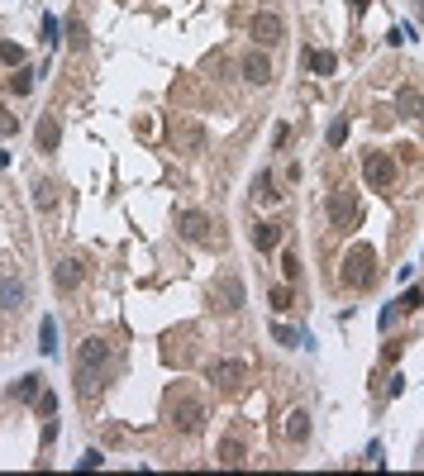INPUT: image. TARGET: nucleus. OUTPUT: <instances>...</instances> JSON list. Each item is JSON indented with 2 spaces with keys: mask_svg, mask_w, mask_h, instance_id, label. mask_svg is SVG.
Returning a JSON list of instances; mask_svg holds the SVG:
<instances>
[{
  "mask_svg": "<svg viewBox=\"0 0 424 476\" xmlns=\"http://www.w3.org/2000/svg\"><path fill=\"white\" fill-rule=\"evenodd\" d=\"M344 286L348 291H372L377 286V253L367 243H353L344 258Z\"/></svg>",
  "mask_w": 424,
  "mask_h": 476,
  "instance_id": "obj_1",
  "label": "nucleus"
},
{
  "mask_svg": "<svg viewBox=\"0 0 424 476\" xmlns=\"http://www.w3.org/2000/svg\"><path fill=\"white\" fill-rule=\"evenodd\" d=\"M344 139H348V119H334L329 124V148H344Z\"/></svg>",
  "mask_w": 424,
  "mask_h": 476,
  "instance_id": "obj_28",
  "label": "nucleus"
},
{
  "mask_svg": "<svg viewBox=\"0 0 424 476\" xmlns=\"http://www.w3.org/2000/svg\"><path fill=\"white\" fill-rule=\"evenodd\" d=\"M177 229H182V238H191V243H205L210 215H205V210H182V215H177Z\"/></svg>",
  "mask_w": 424,
  "mask_h": 476,
  "instance_id": "obj_10",
  "label": "nucleus"
},
{
  "mask_svg": "<svg viewBox=\"0 0 424 476\" xmlns=\"http://www.w3.org/2000/svg\"><path fill=\"white\" fill-rule=\"evenodd\" d=\"M96 381H101V377H96L91 367H81V362H77V396H81V400L96 396Z\"/></svg>",
  "mask_w": 424,
  "mask_h": 476,
  "instance_id": "obj_22",
  "label": "nucleus"
},
{
  "mask_svg": "<svg viewBox=\"0 0 424 476\" xmlns=\"http://www.w3.org/2000/svg\"><path fill=\"white\" fill-rule=\"evenodd\" d=\"M420 300H424L420 291H405V296L396 300V310H420Z\"/></svg>",
  "mask_w": 424,
  "mask_h": 476,
  "instance_id": "obj_32",
  "label": "nucleus"
},
{
  "mask_svg": "<svg viewBox=\"0 0 424 476\" xmlns=\"http://www.w3.org/2000/svg\"><path fill=\"white\" fill-rule=\"evenodd\" d=\"M277 243H282V224H272V219H267V224H253V248L272 253Z\"/></svg>",
  "mask_w": 424,
  "mask_h": 476,
  "instance_id": "obj_16",
  "label": "nucleus"
},
{
  "mask_svg": "<svg viewBox=\"0 0 424 476\" xmlns=\"http://www.w3.org/2000/svg\"><path fill=\"white\" fill-rule=\"evenodd\" d=\"M243 77L253 81V86H267V81H272V58L258 53V48H248V53H243Z\"/></svg>",
  "mask_w": 424,
  "mask_h": 476,
  "instance_id": "obj_11",
  "label": "nucleus"
},
{
  "mask_svg": "<svg viewBox=\"0 0 424 476\" xmlns=\"http://www.w3.org/2000/svg\"><path fill=\"white\" fill-rule=\"evenodd\" d=\"M420 20H424V0H420Z\"/></svg>",
  "mask_w": 424,
  "mask_h": 476,
  "instance_id": "obj_35",
  "label": "nucleus"
},
{
  "mask_svg": "<svg viewBox=\"0 0 424 476\" xmlns=\"http://www.w3.org/2000/svg\"><path fill=\"white\" fill-rule=\"evenodd\" d=\"M39 348H43V353H53V348H58V324H53V319H43V329H39Z\"/></svg>",
  "mask_w": 424,
  "mask_h": 476,
  "instance_id": "obj_25",
  "label": "nucleus"
},
{
  "mask_svg": "<svg viewBox=\"0 0 424 476\" xmlns=\"http://www.w3.org/2000/svg\"><path fill=\"white\" fill-rule=\"evenodd\" d=\"M110 357H115V348L96 334V338H86V343H81L77 362H81V367H91V372H101V367H110Z\"/></svg>",
  "mask_w": 424,
  "mask_h": 476,
  "instance_id": "obj_8",
  "label": "nucleus"
},
{
  "mask_svg": "<svg viewBox=\"0 0 424 476\" xmlns=\"http://www.w3.org/2000/svg\"><path fill=\"white\" fill-rule=\"evenodd\" d=\"M205 377L215 381L220 391H239L243 381H248V362H243V357H220V362L205 367Z\"/></svg>",
  "mask_w": 424,
  "mask_h": 476,
  "instance_id": "obj_2",
  "label": "nucleus"
},
{
  "mask_svg": "<svg viewBox=\"0 0 424 476\" xmlns=\"http://www.w3.org/2000/svg\"><path fill=\"white\" fill-rule=\"evenodd\" d=\"M363 177H367V186H377V191L396 186V158H391V153H367L363 158Z\"/></svg>",
  "mask_w": 424,
  "mask_h": 476,
  "instance_id": "obj_6",
  "label": "nucleus"
},
{
  "mask_svg": "<svg viewBox=\"0 0 424 476\" xmlns=\"http://www.w3.org/2000/svg\"><path fill=\"white\" fill-rule=\"evenodd\" d=\"M81 281H86V267H81L77 258H62L58 267H53V286H58L62 296H72V291H77Z\"/></svg>",
  "mask_w": 424,
  "mask_h": 476,
  "instance_id": "obj_9",
  "label": "nucleus"
},
{
  "mask_svg": "<svg viewBox=\"0 0 424 476\" xmlns=\"http://www.w3.org/2000/svg\"><path fill=\"white\" fill-rule=\"evenodd\" d=\"M39 391H43V377H39V372H29V377H20L15 386H10V396L24 400V405H29V400H39Z\"/></svg>",
  "mask_w": 424,
  "mask_h": 476,
  "instance_id": "obj_17",
  "label": "nucleus"
},
{
  "mask_svg": "<svg viewBox=\"0 0 424 476\" xmlns=\"http://www.w3.org/2000/svg\"><path fill=\"white\" fill-rule=\"evenodd\" d=\"M253 196L263 200V205H277V200H282V191H277L272 172H258V181H253Z\"/></svg>",
  "mask_w": 424,
  "mask_h": 476,
  "instance_id": "obj_19",
  "label": "nucleus"
},
{
  "mask_svg": "<svg viewBox=\"0 0 424 476\" xmlns=\"http://www.w3.org/2000/svg\"><path fill=\"white\" fill-rule=\"evenodd\" d=\"M396 110H401L405 119H420L424 115V91L420 86H401V91H396Z\"/></svg>",
  "mask_w": 424,
  "mask_h": 476,
  "instance_id": "obj_14",
  "label": "nucleus"
},
{
  "mask_svg": "<svg viewBox=\"0 0 424 476\" xmlns=\"http://www.w3.org/2000/svg\"><path fill=\"white\" fill-rule=\"evenodd\" d=\"M220 462L224 467H243V462H248V448H243L239 438H224L220 443Z\"/></svg>",
  "mask_w": 424,
  "mask_h": 476,
  "instance_id": "obj_20",
  "label": "nucleus"
},
{
  "mask_svg": "<svg viewBox=\"0 0 424 476\" xmlns=\"http://www.w3.org/2000/svg\"><path fill=\"white\" fill-rule=\"evenodd\" d=\"M34 143H39V153H58V143H62V124H58V115H43V119H39V129H34Z\"/></svg>",
  "mask_w": 424,
  "mask_h": 476,
  "instance_id": "obj_12",
  "label": "nucleus"
},
{
  "mask_svg": "<svg viewBox=\"0 0 424 476\" xmlns=\"http://www.w3.org/2000/svg\"><path fill=\"white\" fill-rule=\"evenodd\" d=\"M34 405H39V415L48 419L53 410H58V396H53V391H39V400H34Z\"/></svg>",
  "mask_w": 424,
  "mask_h": 476,
  "instance_id": "obj_31",
  "label": "nucleus"
},
{
  "mask_svg": "<svg viewBox=\"0 0 424 476\" xmlns=\"http://www.w3.org/2000/svg\"><path fill=\"white\" fill-rule=\"evenodd\" d=\"M324 215H329V224H334V229H348V224L358 219V191H329Z\"/></svg>",
  "mask_w": 424,
  "mask_h": 476,
  "instance_id": "obj_5",
  "label": "nucleus"
},
{
  "mask_svg": "<svg viewBox=\"0 0 424 476\" xmlns=\"http://www.w3.org/2000/svg\"><path fill=\"white\" fill-rule=\"evenodd\" d=\"M272 338H277V343H286V348L296 343V338H291V329H286V324H272Z\"/></svg>",
  "mask_w": 424,
  "mask_h": 476,
  "instance_id": "obj_33",
  "label": "nucleus"
},
{
  "mask_svg": "<svg viewBox=\"0 0 424 476\" xmlns=\"http://www.w3.org/2000/svg\"><path fill=\"white\" fill-rule=\"evenodd\" d=\"M67 43H72L77 53L86 48V43H91V34H86V24H81V20H67Z\"/></svg>",
  "mask_w": 424,
  "mask_h": 476,
  "instance_id": "obj_23",
  "label": "nucleus"
},
{
  "mask_svg": "<svg viewBox=\"0 0 424 476\" xmlns=\"http://www.w3.org/2000/svg\"><path fill=\"white\" fill-rule=\"evenodd\" d=\"M34 205H39L43 215L58 210V186H53V181H34Z\"/></svg>",
  "mask_w": 424,
  "mask_h": 476,
  "instance_id": "obj_21",
  "label": "nucleus"
},
{
  "mask_svg": "<svg viewBox=\"0 0 424 476\" xmlns=\"http://www.w3.org/2000/svg\"><path fill=\"white\" fill-rule=\"evenodd\" d=\"M172 424H177L182 434H201V429H205V405L182 391V396L172 400Z\"/></svg>",
  "mask_w": 424,
  "mask_h": 476,
  "instance_id": "obj_3",
  "label": "nucleus"
},
{
  "mask_svg": "<svg viewBox=\"0 0 424 476\" xmlns=\"http://www.w3.org/2000/svg\"><path fill=\"white\" fill-rule=\"evenodd\" d=\"M353 10H367V0H353Z\"/></svg>",
  "mask_w": 424,
  "mask_h": 476,
  "instance_id": "obj_34",
  "label": "nucleus"
},
{
  "mask_svg": "<svg viewBox=\"0 0 424 476\" xmlns=\"http://www.w3.org/2000/svg\"><path fill=\"white\" fill-rule=\"evenodd\" d=\"M182 143L191 148V153H201V148H205V129H201V124H186V129H182Z\"/></svg>",
  "mask_w": 424,
  "mask_h": 476,
  "instance_id": "obj_24",
  "label": "nucleus"
},
{
  "mask_svg": "<svg viewBox=\"0 0 424 476\" xmlns=\"http://www.w3.org/2000/svg\"><path fill=\"white\" fill-rule=\"evenodd\" d=\"M272 310H291V305H296V300H291V286H272Z\"/></svg>",
  "mask_w": 424,
  "mask_h": 476,
  "instance_id": "obj_27",
  "label": "nucleus"
},
{
  "mask_svg": "<svg viewBox=\"0 0 424 476\" xmlns=\"http://www.w3.org/2000/svg\"><path fill=\"white\" fill-rule=\"evenodd\" d=\"M210 300L220 305L224 315H234V310H243V300H248V291H243V277H234V272H229V277H220L215 286H210Z\"/></svg>",
  "mask_w": 424,
  "mask_h": 476,
  "instance_id": "obj_4",
  "label": "nucleus"
},
{
  "mask_svg": "<svg viewBox=\"0 0 424 476\" xmlns=\"http://www.w3.org/2000/svg\"><path fill=\"white\" fill-rule=\"evenodd\" d=\"M24 300H29V291L20 277H0V310H24Z\"/></svg>",
  "mask_w": 424,
  "mask_h": 476,
  "instance_id": "obj_13",
  "label": "nucleus"
},
{
  "mask_svg": "<svg viewBox=\"0 0 424 476\" xmlns=\"http://www.w3.org/2000/svg\"><path fill=\"white\" fill-rule=\"evenodd\" d=\"M282 272H286V281H296L301 277V258L296 253H282Z\"/></svg>",
  "mask_w": 424,
  "mask_h": 476,
  "instance_id": "obj_30",
  "label": "nucleus"
},
{
  "mask_svg": "<svg viewBox=\"0 0 424 476\" xmlns=\"http://www.w3.org/2000/svg\"><path fill=\"white\" fill-rule=\"evenodd\" d=\"M29 86H34V72H29V67H20V72L10 77V91H15V96H29Z\"/></svg>",
  "mask_w": 424,
  "mask_h": 476,
  "instance_id": "obj_26",
  "label": "nucleus"
},
{
  "mask_svg": "<svg viewBox=\"0 0 424 476\" xmlns=\"http://www.w3.org/2000/svg\"><path fill=\"white\" fill-rule=\"evenodd\" d=\"M248 34L263 43V48H272V43H282V39H286V24H282V15H272V10H258V15L248 20Z\"/></svg>",
  "mask_w": 424,
  "mask_h": 476,
  "instance_id": "obj_7",
  "label": "nucleus"
},
{
  "mask_svg": "<svg viewBox=\"0 0 424 476\" xmlns=\"http://www.w3.org/2000/svg\"><path fill=\"white\" fill-rule=\"evenodd\" d=\"M305 62H310L320 77H334V67H339V58H334L329 48H310V53H305Z\"/></svg>",
  "mask_w": 424,
  "mask_h": 476,
  "instance_id": "obj_18",
  "label": "nucleus"
},
{
  "mask_svg": "<svg viewBox=\"0 0 424 476\" xmlns=\"http://www.w3.org/2000/svg\"><path fill=\"white\" fill-rule=\"evenodd\" d=\"M0 62H5V67L24 62V48H20V43H0Z\"/></svg>",
  "mask_w": 424,
  "mask_h": 476,
  "instance_id": "obj_29",
  "label": "nucleus"
},
{
  "mask_svg": "<svg viewBox=\"0 0 424 476\" xmlns=\"http://www.w3.org/2000/svg\"><path fill=\"white\" fill-rule=\"evenodd\" d=\"M282 434L291 438V443H305V438H310V415H305V410H291L286 424H282Z\"/></svg>",
  "mask_w": 424,
  "mask_h": 476,
  "instance_id": "obj_15",
  "label": "nucleus"
}]
</instances>
